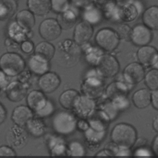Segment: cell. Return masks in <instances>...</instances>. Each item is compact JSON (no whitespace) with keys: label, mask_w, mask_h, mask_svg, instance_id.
Wrapping results in <instances>:
<instances>
[{"label":"cell","mask_w":158,"mask_h":158,"mask_svg":"<svg viewBox=\"0 0 158 158\" xmlns=\"http://www.w3.org/2000/svg\"><path fill=\"white\" fill-rule=\"evenodd\" d=\"M62 28L56 19L48 18L43 20L39 26V33L45 41L56 40L60 35Z\"/></svg>","instance_id":"obj_6"},{"label":"cell","mask_w":158,"mask_h":158,"mask_svg":"<svg viewBox=\"0 0 158 158\" xmlns=\"http://www.w3.org/2000/svg\"><path fill=\"white\" fill-rule=\"evenodd\" d=\"M143 20L148 28L158 30V6L146 9L143 15Z\"/></svg>","instance_id":"obj_25"},{"label":"cell","mask_w":158,"mask_h":158,"mask_svg":"<svg viewBox=\"0 0 158 158\" xmlns=\"http://www.w3.org/2000/svg\"><path fill=\"white\" fill-rule=\"evenodd\" d=\"M83 90L85 96L89 98L99 97L102 91V85L98 79L89 78L83 83Z\"/></svg>","instance_id":"obj_21"},{"label":"cell","mask_w":158,"mask_h":158,"mask_svg":"<svg viewBox=\"0 0 158 158\" xmlns=\"http://www.w3.org/2000/svg\"><path fill=\"white\" fill-rule=\"evenodd\" d=\"M151 104L154 108L158 110V89L151 93Z\"/></svg>","instance_id":"obj_39"},{"label":"cell","mask_w":158,"mask_h":158,"mask_svg":"<svg viewBox=\"0 0 158 158\" xmlns=\"http://www.w3.org/2000/svg\"><path fill=\"white\" fill-rule=\"evenodd\" d=\"M136 15V10L133 6H127L122 10V18L124 20L130 21L133 20L135 16Z\"/></svg>","instance_id":"obj_36"},{"label":"cell","mask_w":158,"mask_h":158,"mask_svg":"<svg viewBox=\"0 0 158 158\" xmlns=\"http://www.w3.org/2000/svg\"><path fill=\"white\" fill-rule=\"evenodd\" d=\"M55 48L49 41H41L35 47L34 52L48 60H50L55 55Z\"/></svg>","instance_id":"obj_26"},{"label":"cell","mask_w":158,"mask_h":158,"mask_svg":"<svg viewBox=\"0 0 158 158\" xmlns=\"http://www.w3.org/2000/svg\"><path fill=\"white\" fill-rule=\"evenodd\" d=\"M18 9L17 0H0V20L11 19Z\"/></svg>","instance_id":"obj_20"},{"label":"cell","mask_w":158,"mask_h":158,"mask_svg":"<svg viewBox=\"0 0 158 158\" xmlns=\"http://www.w3.org/2000/svg\"><path fill=\"white\" fill-rule=\"evenodd\" d=\"M32 35L31 30H27L20 25H19L16 21L10 22L7 27V35L8 38L13 41L20 43L27 39H30V35Z\"/></svg>","instance_id":"obj_13"},{"label":"cell","mask_w":158,"mask_h":158,"mask_svg":"<svg viewBox=\"0 0 158 158\" xmlns=\"http://www.w3.org/2000/svg\"><path fill=\"white\" fill-rule=\"evenodd\" d=\"M7 76L0 69V91L6 88L8 85Z\"/></svg>","instance_id":"obj_38"},{"label":"cell","mask_w":158,"mask_h":158,"mask_svg":"<svg viewBox=\"0 0 158 158\" xmlns=\"http://www.w3.org/2000/svg\"><path fill=\"white\" fill-rule=\"evenodd\" d=\"M55 54L59 63L65 67H70L78 61L80 49L75 41L66 39L59 43Z\"/></svg>","instance_id":"obj_1"},{"label":"cell","mask_w":158,"mask_h":158,"mask_svg":"<svg viewBox=\"0 0 158 158\" xmlns=\"http://www.w3.org/2000/svg\"><path fill=\"white\" fill-rule=\"evenodd\" d=\"M28 132L35 137L43 136L45 133V125L40 118H31L25 125Z\"/></svg>","instance_id":"obj_27"},{"label":"cell","mask_w":158,"mask_h":158,"mask_svg":"<svg viewBox=\"0 0 158 158\" xmlns=\"http://www.w3.org/2000/svg\"><path fill=\"white\" fill-rule=\"evenodd\" d=\"M57 20L62 29L68 30L75 23L77 18L75 13L68 9L65 11L59 14Z\"/></svg>","instance_id":"obj_28"},{"label":"cell","mask_w":158,"mask_h":158,"mask_svg":"<svg viewBox=\"0 0 158 158\" xmlns=\"http://www.w3.org/2000/svg\"><path fill=\"white\" fill-rule=\"evenodd\" d=\"M5 93L10 101L17 102L25 98L27 94V88L23 83L14 81L8 84L5 88Z\"/></svg>","instance_id":"obj_11"},{"label":"cell","mask_w":158,"mask_h":158,"mask_svg":"<svg viewBox=\"0 0 158 158\" xmlns=\"http://www.w3.org/2000/svg\"><path fill=\"white\" fill-rule=\"evenodd\" d=\"M77 123L75 117L70 112L61 111L57 113L52 122L54 131L60 135H67L72 133L76 128Z\"/></svg>","instance_id":"obj_4"},{"label":"cell","mask_w":158,"mask_h":158,"mask_svg":"<svg viewBox=\"0 0 158 158\" xmlns=\"http://www.w3.org/2000/svg\"><path fill=\"white\" fill-rule=\"evenodd\" d=\"M131 29L127 25H121L116 30V33L119 38L122 40H129L131 38Z\"/></svg>","instance_id":"obj_32"},{"label":"cell","mask_w":158,"mask_h":158,"mask_svg":"<svg viewBox=\"0 0 158 158\" xmlns=\"http://www.w3.org/2000/svg\"><path fill=\"white\" fill-rule=\"evenodd\" d=\"M137 56L141 64L147 67L152 66L158 60V52L152 46H143L138 51Z\"/></svg>","instance_id":"obj_15"},{"label":"cell","mask_w":158,"mask_h":158,"mask_svg":"<svg viewBox=\"0 0 158 158\" xmlns=\"http://www.w3.org/2000/svg\"><path fill=\"white\" fill-rule=\"evenodd\" d=\"M60 79L54 72H48L40 76L38 86L44 93H51L59 86Z\"/></svg>","instance_id":"obj_8"},{"label":"cell","mask_w":158,"mask_h":158,"mask_svg":"<svg viewBox=\"0 0 158 158\" xmlns=\"http://www.w3.org/2000/svg\"><path fill=\"white\" fill-rule=\"evenodd\" d=\"M28 67L30 70L33 73L38 75H42L49 72L50 64L49 60L34 53L28 58Z\"/></svg>","instance_id":"obj_12"},{"label":"cell","mask_w":158,"mask_h":158,"mask_svg":"<svg viewBox=\"0 0 158 158\" xmlns=\"http://www.w3.org/2000/svg\"><path fill=\"white\" fill-rule=\"evenodd\" d=\"M20 49L26 54H31L34 52L35 45L30 39H27L20 43Z\"/></svg>","instance_id":"obj_33"},{"label":"cell","mask_w":158,"mask_h":158,"mask_svg":"<svg viewBox=\"0 0 158 158\" xmlns=\"http://www.w3.org/2000/svg\"><path fill=\"white\" fill-rule=\"evenodd\" d=\"M48 99L44 93L38 90H33L27 96L28 106L35 114L40 111L47 104Z\"/></svg>","instance_id":"obj_14"},{"label":"cell","mask_w":158,"mask_h":158,"mask_svg":"<svg viewBox=\"0 0 158 158\" xmlns=\"http://www.w3.org/2000/svg\"><path fill=\"white\" fill-rule=\"evenodd\" d=\"M23 58L17 52H8L0 57V69L7 77L20 75L25 69Z\"/></svg>","instance_id":"obj_3"},{"label":"cell","mask_w":158,"mask_h":158,"mask_svg":"<svg viewBox=\"0 0 158 158\" xmlns=\"http://www.w3.org/2000/svg\"><path fill=\"white\" fill-rule=\"evenodd\" d=\"M28 9L37 16L46 15L51 10V0H27Z\"/></svg>","instance_id":"obj_19"},{"label":"cell","mask_w":158,"mask_h":158,"mask_svg":"<svg viewBox=\"0 0 158 158\" xmlns=\"http://www.w3.org/2000/svg\"><path fill=\"white\" fill-rule=\"evenodd\" d=\"M95 40L97 44L106 51H113L119 43V38L116 31L109 28L100 30L97 33Z\"/></svg>","instance_id":"obj_5"},{"label":"cell","mask_w":158,"mask_h":158,"mask_svg":"<svg viewBox=\"0 0 158 158\" xmlns=\"http://www.w3.org/2000/svg\"><path fill=\"white\" fill-rule=\"evenodd\" d=\"M152 38V33L146 25L138 24L131 30V40L136 46H143L148 44Z\"/></svg>","instance_id":"obj_10"},{"label":"cell","mask_w":158,"mask_h":158,"mask_svg":"<svg viewBox=\"0 0 158 158\" xmlns=\"http://www.w3.org/2000/svg\"><path fill=\"white\" fill-rule=\"evenodd\" d=\"M152 149L154 152L158 156V135L154 138L153 141Z\"/></svg>","instance_id":"obj_41"},{"label":"cell","mask_w":158,"mask_h":158,"mask_svg":"<svg viewBox=\"0 0 158 158\" xmlns=\"http://www.w3.org/2000/svg\"><path fill=\"white\" fill-rule=\"evenodd\" d=\"M94 108L95 102L91 98L86 96H80L73 109L80 116L88 117L92 115Z\"/></svg>","instance_id":"obj_18"},{"label":"cell","mask_w":158,"mask_h":158,"mask_svg":"<svg viewBox=\"0 0 158 158\" xmlns=\"http://www.w3.org/2000/svg\"><path fill=\"white\" fill-rule=\"evenodd\" d=\"M69 6V0H51V10L58 14L67 10Z\"/></svg>","instance_id":"obj_31"},{"label":"cell","mask_w":158,"mask_h":158,"mask_svg":"<svg viewBox=\"0 0 158 158\" xmlns=\"http://www.w3.org/2000/svg\"><path fill=\"white\" fill-rule=\"evenodd\" d=\"M16 154L14 150L9 146H2L0 147V158H3L4 157H15Z\"/></svg>","instance_id":"obj_37"},{"label":"cell","mask_w":158,"mask_h":158,"mask_svg":"<svg viewBox=\"0 0 158 158\" xmlns=\"http://www.w3.org/2000/svg\"><path fill=\"white\" fill-rule=\"evenodd\" d=\"M6 118V110L0 103V125L4 122Z\"/></svg>","instance_id":"obj_40"},{"label":"cell","mask_w":158,"mask_h":158,"mask_svg":"<svg viewBox=\"0 0 158 158\" xmlns=\"http://www.w3.org/2000/svg\"><path fill=\"white\" fill-rule=\"evenodd\" d=\"M145 76L143 66L136 62L128 64L123 70V77L130 84L135 85L141 81Z\"/></svg>","instance_id":"obj_9"},{"label":"cell","mask_w":158,"mask_h":158,"mask_svg":"<svg viewBox=\"0 0 158 158\" xmlns=\"http://www.w3.org/2000/svg\"><path fill=\"white\" fill-rule=\"evenodd\" d=\"M127 91V88L124 84L120 82H114L108 86L107 94L109 98L115 100L125 97Z\"/></svg>","instance_id":"obj_29"},{"label":"cell","mask_w":158,"mask_h":158,"mask_svg":"<svg viewBox=\"0 0 158 158\" xmlns=\"http://www.w3.org/2000/svg\"><path fill=\"white\" fill-rule=\"evenodd\" d=\"M69 151L71 155L73 156H83L85 153L83 147L78 142H73L70 144Z\"/></svg>","instance_id":"obj_34"},{"label":"cell","mask_w":158,"mask_h":158,"mask_svg":"<svg viewBox=\"0 0 158 158\" xmlns=\"http://www.w3.org/2000/svg\"><path fill=\"white\" fill-rule=\"evenodd\" d=\"M54 110V107L53 106V104L48 100L47 104L46 106L38 112H37L36 114L40 117H47L50 116L51 114H52Z\"/></svg>","instance_id":"obj_35"},{"label":"cell","mask_w":158,"mask_h":158,"mask_svg":"<svg viewBox=\"0 0 158 158\" xmlns=\"http://www.w3.org/2000/svg\"><path fill=\"white\" fill-rule=\"evenodd\" d=\"M119 64L112 56L105 54L101 56L97 62V69L104 77L110 78L115 76L119 70Z\"/></svg>","instance_id":"obj_7"},{"label":"cell","mask_w":158,"mask_h":158,"mask_svg":"<svg viewBox=\"0 0 158 158\" xmlns=\"http://www.w3.org/2000/svg\"><path fill=\"white\" fill-rule=\"evenodd\" d=\"M33 118V112L28 106H19L16 107L12 114V120L19 127L25 126L27 123Z\"/></svg>","instance_id":"obj_16"},{"label":"cell","mask_w":158,"mask_h":158,"mask_svg":"<svg viewBox=\"0 0 158 158\" xmlns=\"http://www.w3.org/2000/svg\"><path fill=\"white\" fill-rule=\"evenodd\" d=\"M93 35V28L87 22H81L78 23L74 31V40L78 44L87 43Z\"/></svg>","instance_id":"obj_17"},{"label":"cell","mask_w":158,"mask_h":158,"mask_svg":"<svg viewBox=\"0 0 158 158\" xmlns=\"http://www.w3.org/2000/svg\"><path fill=\"white\" fill-rule=\"evenodd\" d=\"M152 127L154 130L158 133V117L154 119L153 123H152Z\"/></svg>","instance_id":"obj_42"},{"label":"cell","mask_w":158,"mask_h":158,"mask_svg":"<svg viewBox=\"0 0 158 158\" xmlns=\"http://www.w3.org/2000/svg\"><path fill=\"white\" fill-rule=\"evenodd\" d=\"M80 96L79 93L74 89H67L64 91L59 97L60 104L66 109H72Z\"/></svg>","instance_id":"obj_24"},{"label":"cell","mask_w":158,"mask_h":158,"mask_svg":"<svg viewBox=\"0 0 158 158\" xmlns=\"http://www.w3.org/2000/svg\"><path fill=\"white\" fill-rule=\"evenodd\" d=\"M15 21L23 28L31 30L35 24V15L29 9H23L16 14Z\"/></svg>","instance_id":"obj_23"},{"label":"cell","mask_w":158,"mask_h":158,"mask_svg":"<svg viewBox=\"0 0 158 158\" xmlns=\"http://www.w3.org/2000/svg\"><path fill=\"white\" fill-rule=\"evenodd\" d=\"M146 86L149 90L154 91L158 89V70L152 69L144 76Z\"/></svg>","instance_id":"obj_30"},{"label":"cell","mask_w":158,"mask_h":158,"mask_svg":"<svg viewBox=\"0 0 158 158\" xmlns=\"http://www.w3.org/2000/svg\"><path fill=\"white\" fill-rule=\"evenodd\" d=\"M110 137L112 141L122 149L130 148L136 139V131L131 125L120 123L113 128Z\"/></svg>","instance_id":"obj_2"},{"label":"cell","mask_w":158,"mask_h":158,"mask_svg":"<svg viewBox=\"0 0 158 158\" xmlns=\"http://www.w3.org/2000/svg\"><path fill=\"white\" fill-rule=\"evenodd\" d=\"M132 101L137 108H146L151 103V93L146 88L138 89L133 94Z\"/></svg>","instance_id":"obj_22"}]
</instances>
